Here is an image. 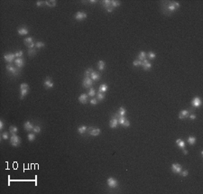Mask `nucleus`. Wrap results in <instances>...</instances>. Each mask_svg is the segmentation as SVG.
<instances>
[{
    "mask_svg": "<svg viewBox=\"0 0 203 194\" xmlns=\"http://www.w3.org/2000/svg\"><path fill=\"white\" fill-rule=\"evenodd\" d=\"M74 18H75V20L77 21H83L85 20L87 18V14L85 12H77L75 15H74Z\"/></svg>",
    "mask_w": 203,
    "mask_h": 194,
    "instance_id": "1a4fd4ad",
    "label": "nucleus"
},
{
    "mask_svg": "<svg viewBox=\"0 0 203 194\" xmlns=\"http://www.w3.org/2000/svg\"><path fill=\"white\" fill-rule=\"evenodd\" d=\"M187 141H188L189 144H190V145H193V144H195L196 143V141H197V139L195 136H192V135H190V136H189L187 138Z\"/></svg>",
    "mask_w": 203,
    "mask_h": 194,
    "instance_id": "cd10ccee",
    "label": "nucleus"
},
{
    "mask_svg": "<svg viewBox=\"0 0 203 194\" xmlns=\"http://www.w3.org/2000/svg\"><path fill=\"white\" fill-rule=\"evenodd\" d=\"M33 131L34 134H40L41 133V127L40 126H34L33 128Z\"/></svg>",
    "mask_w": 203,
    "mask_h": 194,
    "instance_id": "58836bf2",
    "label": "nucleus"
},
{
    "mask_svg": "<svg viewBox=\"0 0 203 194\" xmlns=\"http://www.w3.org/2000/svg\"><path fill=\"white\" fill-rule=\"evenodd\" d=\"M141 66L143 67V69H144V71H149V70L152 68V63L148 61V60L145 59L144 61H142V65H141Z\"/></svg>",
    "mask_w": 203,
    "mask_h": 194,
    "instance_id": "4468645a",
    "label": "nucleus"
},
{
    "mask_svg": "<svg viewBox=\"0 0 203 194\" xmlns=\"http://www.w3.org/2000/svg\"><path fill=\"white\" fill-rule=\"evenodd\" d=\"M111 6L113 7V8L120 6V1H117V0H112V1H111Z\"/></svg>",
    "mask_w": 203,
    "mask_h": 194,
    "instance_id": "c9c22d12",
    "label": "nucleus"
},
{
    "mask_svg": "<svg viewBox=\"0 0 203 194\" xmlns=\"http://www.w3.org/2000/svg\"><path fill=\"white\" fill-rule=\"evenodd\" d=\"M15 53H12V52H7V53H5L4 54V60H5L6 62H8L9 64L12 63V62H15Z\"/></svg>",
    "mask_w": 203,
    "mask_h": 194,
    "instance_id": "39448f33",
    "label": "nucleus"
},
{
    "mask_svg": "<svg viewBox=\"0 0 203 194\" xmlns=\"http://www.w3.org/2000/svg\"><path fill=\"white\" fill-rule=\"evenodd\" d=\"M129 126H130V122H129V120H126L125 123H124V125H123V127H129Z\"/></svg>",
    "mask_w": 203,
    "mask_h": 194,
    "instance_id": "de8ad7c7",
    "label": "nucleus"
},
{
    "mask_svg": "<svg viewBox=\"0 0 203 194\" xmlns=\"http://www.w3.org/2000/svg\"><path fill=\"white\" fill-rule=\"evenodd\" d=\"M20 98L21 99H23L24 97H25L26 95L28 94V91H29V89H20Z\"/></svg>",
    "mask_w": 203,
    "mask_h": 194,
    "instance_id": "473e14b6",
    "label": "nucleus"
},
{
    "mask_svg": "<svg viewBox=\"0 0 203 194\" xmlns=\"http://www.w3.org/2000/svg\"><path fill=\"white\" fill-rule=\"evenodd\" d=\"M176 144L178 145L179 148L181 149L185 148V143H184V141H183L182 139H181V138H178L177 140H176Z\"/></svg>",
    "mask_w": 203,
    "mask_h": 194,
    "instance_id": "412c9836",
    "label": "nucleus"
},
{
    "mask_svg": "<svg viewBox=\"0 0 203 194\" xmlns=\"http://www.w3.org/2000/svg\"><path fill=\"white\" fill-rule=\"evenodd\" d=\"M100 78H101V75H100L99 72H93L91 73V75H90V79L93 81H98L100 80Z\"/></svg>",
    "mask_w": 203,
    "mask_h": 194,
    "instance_id": "dca6fc26",
    "label": "nucleus"
},
{
    "mask_svg": "<svg viewBox=\"0 0 203 194\" xmlns=\"http://www.w3.org/2000/svg\"><path fill=\"white\" fill-rule=\"evenodd\" d=\"M24 42H25V44L28 47V46L31 45L33 42H34V38H33V37H27V38H25V39L24 40Z\"/></svg>",
    "mask_w": 203,
    "mask_h": 194,
    "instance_id": "bb28decb",
    "label": "nucleus"
},
{
    "mask_svg": "<svg viewBox=\"0 0 203 194\" xmlns=\"http://www.w3.org/2000/svg\"><path fill=\"white\" fill-rule=\"evenodd\" d=\"M96 98L97 99V101H102L104 98H105V93H102V92H97L96 94Z\"/></svg>",
    "mask_w": 203,
    "mask_h": 194,
    "instance_id": "c85d7f7f",
    "label": "nucleus"
},
{
    "mask_svg": "<svg viewBox=\"0 0 203 194\" xmlns=\"http://www.w3.org/2000/svg\"><path fill=\"white\" fill-rule=\"evenodd\" d=\"M93 80L90 79V77H85L83 79V81H82V85L83 87L86 88V89H90L93 86Z\"/></svg>",
    "mask_w": 203,
    "mask_h": 194,
    "instance_id": "423d86ee",
    "label": "nucleus"
},
{
    "mask_svg": "<svg viewBox=\"0 0 203 194\" xmlns=\"http://www.w3.org/2000/svg\"><path fill=\"white\" fill-rule=\"evenodd\" d=\"M34 125H33V123L30 122V121H26L25 124H24V128L25 129L26 131H28V132H30L33 130V128H34Z\"/></svg>",
    "mask_w": 203,
    "mask_h": 194,
    "instance_id": "6ab92c4d",
    "label": "nucleus"
},
{
    "mask_svg": "<svg viewBox=\"0 0 203 194\" xmlns=\"http://www.w3.org/2000/svg\"><path fill=\"white\" fill-rule=\"evenodd\" d=\"M117 126H118V121H117V118L114 116L113 118H111V120H110V122H109V127L111 128H117Z\"/></svg>",
    "mask_w": 203,
    "mask_h": 194,
    "instance_id": "f3484780",
    "label": "nucleus"
},
{
    "mask_svg": "<svg viewBox=\"0 0 203 194\" xmlns=\"http://www.w3.org/2000/svg\"><path fill=\"white\" fill-rule=\"evenodd\" d=\"M96 89H94V88H90L89 89V92H88V96L89 97H94L95 96H96Z\"/></svg>",
    "mask_w": 203,
    "mask_h": 194,
    "instance_id": "c756f323",
    "label": "nucleus"
},
{
    "mask_svg": "<svg viewBox=\"0 0 203 194\" xmlns=\"http://www.w3.org/2000/svg\"><path fill=\"white\" fill-rule=\"evenodd\" d=\"M107 184L109 189H117L118 187V181L113 177H109L107 181Z\"/></svg>",
    "mask_w": 203,
    "mask_h": 194,
    "instance_id": "7ed1b4c3",
    "label": "nucleus"
},
{
    "mask_svg": "<svg viewBox=\"0 0 203 194\" xmlns=\"http://www.w3.org/2000/svg\"><path fill=\"white\" fill-rule=\"evenodd\" d=\"M181 175L182 176V177H186V176H188V174H189V172L187 171V170H182V172H181Z\"/></svg>",
    "mask_w": 203,
    "mask_h": 194,
    "instance_id": "c03bdc74",
    "label": "nucleus"
},
{
    "mask_svg": "<svg viewBox=\"0 0 203 194\" xmlns=\"http://www.w3.org/2000/svg\"><path fill=\"white\" fill-rule=\"evenodd\" d=\"M105 67H106V63H105V61H98L97 62V69L99 70V71H104L105 70Z\"/></svg>",
    "mask_w": 203,
    "mask_h": 194,
    "instance_id": "393cba45",
    "label": "nucleus"
},
{
    "mask_svg": "<svg viewBox=\"0 0 203 194\" xmlns=\"http://www.w3.org/2000/svg\"><path fill=\"white\" fill-rule=\"evenodd\" d=\"M106 10H107V12H108V13H112L113 10H114V8H113L112 6H110V7H108L107 9H106Z\"/></svg>",
    "mask_w": 203,
    "mask_h": 194,
    "instance_id": "603ef678",
    "label": "nucleus"
},
{
    "mask_svg": "<svg viewBox=\"0 0 203 194\" xmlns=\"http://www.w3.org/2000/svg\"><path fill=\"white\" fill-rule=\"evenodd\" d=\"M20 89H29V85L26 83H22L20 85Z\"/></svg>",
    "mask_w": 203,
    "mask_h": 194,
    "instance_id": "37998d69",
    "label": "nucleus"
},
{
    "mask_svg": "<svg viewBox=\"0 0 203 194\" xmlns=\"http://www.w3.org/2000/svg\"><path fill=\"white\" fill-rule=\"evenodd\" d=\"M15 66H16V68L21 69V68H23V67L25 66V60L23 58H16L15 61Z\"/></svg>",
    "mask_w": 203,
    "mask_h": 194,
    "instance_id": "f8f14e48",
    "label": "nucleus"
},
{
    "mask_svg": "<svg viewBox=\"0 0 203 194\" xmlns=\"http://www.w3.org/2000/svg\"><path fill=\"white\" fill-rule=\"evenodd\" d=\"M43 86H44L47 89L53 88V81H52V80H51L50 77H47L45 79V80L43 81Z\"/></svg>",
    "mask_w": 203,
    "mask_h": 194,
    "instance_id": "9d476101",
    "label": "nucleus"
},
{
    "mask_svg": "<svg viewBox=\"0 0 203 194\" xmlns=\"http://www.w3.org/2000/svg\"><path fill=\"white\" fill-rule=\"evenodd\" d=\"M10 143L13 146H18L21 143V139L20 137L15 134V135H11L10 136Z\"/></svg>",
    "mask_w": 203,
    "mask_h": 194,
    "instance_id": "20e7f679",
    "label": "nucleus"
},
{
    "mask_svg": "<svg viewBox=\"0 0 203 194\" xmlns=\"http://www.w3.org/2000/svg\"><path fill=\"white\" fill-rule=\"evenodd\" d=\"M17 131H18V129H17V127H15V126H11V127H9V133H10L11 135H15V134L17 133Z\"/></svg>",
    "mask_w": 203,
    "mask_h": 194,
    "instance_id": "2f4dec72",
    "label": "nucleus"
},
{
    "mask_svg": "<svg viewBox=\"0 0 203 194\" xmlns=\"http://www.w3.org/2000/svg\"><path fill=\"white\" fill-rule=\"evenodd\" d=\"M15 54L16 58H23L24 52H23V51H15Z\"/></svg>",
    "mask_w": 203,
    "mask_h": 194,
    "instance_id": "79ce46f5",
    "label": "nucleus"
},
{
    "mask_svg": "<svg viewBox=\"0 0 203 194\" xmlns=\"http://www.w3.org/2000/svg\"><path fill=\"white\" fill-rule=\"evenodd\" d=\"M4 129V122L3 120H0V130H3Z\"/></svg>",
    "mask_w": 203,
    "mask_h": 194,
    "instance_id": "3c124183",
    "label": "nucleus"
},
{
    "mask_svg": "<svg viewBox=\"0 0 203 194\" xmlns=\"http://www.w3.org/2000/svg\"><path fill=\"white\" fill-rule=\"evenodd\" d=\"M189 117H190V120H194V119H196V118H197L196 115H194V114H190Z\"/></svg>",
    "mask_w": 203,
    "mask_h": 194,
    "instance_id": "09e8293b",
    "label": "nucleus"
},
{
    "mask_svg": "<svg viewBox=\"0 0 203 194\" xmlns=\"http://www.w3.org/2000/svg\"><path fill=\"white\" fill-rule=\"evenodd\" d=\"M87 130H88V127H87V126H84V125L80 126V127H78V132H79V134H80V135H84V134L87 132Z\"/></svg>",
    "mask_w": 203,
    "mask_h": 194,
    "instance_id": "4be33fe9",
    "label": "nucleus"
},
{
    "mask_svg": "<svg viewBox=\"0 0 203 194\" xmlns=\"http://www.w3.org/2000/svg\"><path fill=\"white\" fill-rule=\"evenodd\" d=\"M44 46H45V43H44L43 42L38 41L35 42V47L37 49H42V48H43Z\"/></svg>",
    "mask_w": 203,
    "mask_h": 194,
    "instance_id": "72a5a7b5",
    "label": "nucleus"
},
{
    "mask_svg": "<svg viewBox=\"0 0 203 194\" xmlns=\"http://www.w3.org/2000/svg\"><path fill=\"white\" fill-rule=\"evenodd\" d=\"M180 8V4L176 2V1H173V2H167L166 5L162 7L163 11H167L169 13H173L176 10Z\"/></svg>",
    "mask_w": 203,
    "mask_h": 194,
    "instance_id": "f257e3e1",
    "label": "nucleus"
},
{
    "mask_svg": "<svg viewBox=\"0 0 203 194\" xmlns=\"http://www.w3.org/2000/svg\"><path fill=\"white\" fill-rule=\"evenodd\" d=\"M89 102H90V104H91V105H94V106H95V105H97V98H95V97H92L91 99L89 100Z\"/></svg>",
    "mask_w": 203,
    "mask_h": 194,
    "instance_id": "a18cd8bd",
    "label": "nucleus"
},
{
    "mask_svg": "<svg viewBox=\"0 0 203 194\" xmlns=\"http://www.w3.org/2000/svg\"><path fill=\"white\" fill-rule=\"evenodd\" d=\"M102 6L105 8V9H107L108 7L111 6V0H104L101 2Z\"/></svg>",
    "mask_w": 203,
    "mask_h": 194,
    "instance_id": "b1692460",
    "label": "nucleus"
},
{
    "mask_svg": "<svg viewBox=\"0 0 203 194\" xmlns=\"http://www.w3.org/2000/svg\"><path fill=\"white\" fill-rule=\"evenodd\" d=\"M89 3H91V4H94V3H95V4H96L97 1L96 0H90V1H89Z\"/></svg>",
    "mask_w": 203,
    "mask_h": 194,
    "instance_id": "864d4df0",
    "label": "nucleus"
},
{
    "mask_svg": "<svg viewBox=\"0 0 203 194\" xmlns=\"http://www.w3.org/2000/svg\"><path fill=\"white\" fill-rule=\"evenodd\" d=\"M145 59H146V52L141 51L138 53V55H137V60L143 61H144Z\"/></svg>",
    "mask_w": 203,
    "mask_h": 194,
    "instance_id": "aec40b11",
    "label": "nucleus"
},
{
    "mask_svg": "<svg viewBox=\"0 0 203 194\" xmlns=\"http://www.w3.org/2000/svg\"><path fill=\"white\" fill-rule=\"evenodd\" d=\"M88 100H89V96L86 93H83L81 94L80 96L79 97V101L81 103V104H87L88 103Z\"/></svg>",
    "mask_w": 203,
    "mask_h": 194,
    "instance_id": "2eb2a0df",
    "label": "nucleus"
},
{
    "mask_svg": "<svg viewBox=\"0 0 203 194\" xmlns=\"http://www.w3.org/2000/svg\"><path fill=\"white\" fill-rule=\"evenodd\" d=\"M126 114H127V110H126V108L125 107H119V109L117 110V116H121V117H125L126 116Z\"/></svg>",
    "mask_w": 203,
    "mask_h": 194,
    "instance_id": "5701e85b",
    "label": "nucleus"
},
{
    "mask_svg": "<svg viewBox=\"0 0 203 194\" xmlns=\"http://www.w3.org/2000/svg\"><path fill=\"white\" fill-rule=\"evenodd\" d=\"M28 54H29L30 56H34L36 54V50L34 48H33V49H28Z\"/></svg>",
    "mask_w": 203,
    "mask_h": 194,
    "instance_id": "ea45409f",
    "label": "nucleus"
},
{
    "mask_svg": "<svg viewBox=\"0 0 203 194\" xmlns=\"http://www.w3.org/2000/svg\"><path fill=\"white\" fill-rule=\"evenodd\" d=\"M27 138L30 142H34L35 139V135H34V133H29L27 135Z\"/></svg>",
    "mask_w": 203,
    "mask_h": 194,
    "instance_id": "e433bc0d",
    "label": "nucleus"
},
{
    "mask_svg": "<svg viewBox=\"0 0 203 194\" xmlns=\"http://www.w3.org/2000/svg\"><path fill=\"white\" fill-rule=\"evenodd\" d=\"M2 138H3L4 140H7V139L9 138V135H8V133H7V132H5V133L2 134Z\"/></svg>",
    "mask_w": 203,
    "mask_h": 194,
    "instance_id": "49530a36",
    "label": "nucleus"
},
{
    "mask_svg": "<svg viewBox=\"0 0 203 194\" xmlns=\"http://www.w3.org/2000/svg\"><path fill=\"white\" fill-rule=\"evenodd\" d=\"M17 33H18L19 35H25L29 33V31H28V28H26L25 26H22V27L18 28Z\"/></svg>",
    "mask_w": 203,
    "mask_h": 194,
    "instance_id": "a211bd4d",
    "label": "nucleus"
},
{
    "mask_svg": "<svg viewBox=\"0 0 203 194\" xmlns=\"http://www.w3.org/2000/svg\"><path fill=\"white\" fill-rule=\"evenodd\" d=\"M107 84H102L99 86V89H98V92H102V93H105V92L107 90Z\"/></svg>",
    "mask_w": 203,
    "mask_h": 194,
    "instance_id": "7c9ffc66",
    "label": "nucleus"
},
{
    "mask_svg": "<svg viewBox=\"0 0 203 194\" xmlns=\"http://www.w3.org/2000/svg\"><path fill=\"white\" fill-rule=\"evenodd\" d=\"M42 4H44L43 1H37V2H36V5H37V6H41V5H42Z\"/></svg>",
    "mask_w": 203,
    "mask_h": 194,
    "instance_id": "8fccbe9b",
    "label": "nucleus"
},
{
    "mask_svg": "<svg viewBox=\"0 0 203 194\" xmlns=\"http://www.w3.org/2000/svg\"><path fill=\"white\" fill-rule=\"evenodd\" d=\"M190 114V110L188 109H184V110H182L181 112L179 113V118L180 119H185V118H189V115Z\"/></svg>",
    "mask_w": 203,
    "mask_h": 194,
    "instance_id": "ddd939ff",
    "label": "nucleus"
},
{
    "mask_svg": "<svg viewBox=\"0 0 203 194\" xmlns=\"http://www.w3.org/2000/svg\"><path fill=\"white\" fill-rule=\"evenodd\" d=\"M87 131L92 136H97L100 134V129L99 128H94L92 127H89Z\"/></svg>",
    "mask_w": 203,
    "mask_h": 194,
    "instance_id": "6e6552de",
    "label": "nucleus"
},
{
    "mask_svg": "<svg viewBox=\"0 0 203 194\" xmlns=\"http://www.w3.org/2000/svg\"><path fill=\"white\" fill-rule=\"evenodd\" d=\"M5 69H6V72H8L9 74H11L12 76H18L19 75V73H20V72H19V69L18 68H15L12 63H10V64H7L6 65V67H5Z\"/></svg>",
    "mask_w": 203,
    "mask_h": 194,
    "instance_id": "f03ea898",
    "label": "nucleus"
},
{
    "mask_svg": "<svg viewBox=\"0 0 203 194\" xmlns=\"http://www.w3.org/2000/svg\"><path fill=\"white\" fill-rule=\"evenodd\" d=\"M191 105H192L193 107L198 108V107H199L201 106V99L199 97H195L192 100H191Z\"/></svg>",
    "mask_w": 203,
    "mask_h": 194,
    "instance_id": "9b49d317",
    "label": "nucleus"
},
{
    "mask_svg": "<svg viewBox=\"0 0 203 194\" xmlns=\"http://www.w3.org/2000/svg\"><path fill=\"white\" fill-rule=\"evenodd\" d=\"M146 57H148L150 60H153V59H155L156 54H155V52H153V51H149L148 53H146Z\"/></svg>",
    "mask_w": 203,
    "mask_h": 194,
    "instance_id": "f704fd0d",
    "label": "nucleus"
},
{
    "mask_svg": "<svg viewBox=\"0 0 203 194\" xmlns=\"http://www.w3.org/2000/svg\"><path fill=\"white\" fill-rule=\"evenodd\" d=\"M183 150V153H184V154H187V153H188V151H187V150H185V149H182Z\"/></svg>",
    "mask_w": 203,
    "mask_h": 194,
    "instance_id": "5fc2aeb1",
    "label": "nucleus"
},
{
    "mask_svg": "<svg viewBox=\"0 0 203 194\" xmlns=\"http://www.w3.org/2000/svg\"><path fill=\"white\" fill-rule=\"evenodd\" d=\"M133 65L135 67H139V66H141L142 65V61H139V60H135V61H133Z\"/></svg>",
    "mask_w": 203,
    "mask_h": 194,
    "instance_id": "a19ab883",
    "label": "nucleus"
},
{
    "mask_svg": "<svg viewBox=\"0 0 203 194\" xmlns=\"http://www.w3.org/2000/svg\"><path fill=\"white\" fill-rule=\"evenodd\" d=\"M56 2L55 0H47L44 2V4H45L47 6H49V7H54L56 5Z\"/></svg>",
    "mask_w": 203,
    "mask_h": 194,
    "instance_id": "a878e982",
    "label": "nucleus"
},
{
    "mask_svg": "<svg viewBox=\"0 0 203 194\" xmlns=\"http://www.w3.org/2000/svg\"><path fill=\"white\" fill-rule=\"evenodd\" d=\"M171 170L173 173L175 174H180L181 172L182 171V166L179 164H172V167H171Z\"/></svg>",
    "mask_w": 203,
    "mask_h": 194,
    "instance_id": "0eeeda50",
    "label": "nucleus"
},
{
    "mask_svg": "<svg viewBox=\"0 0 203 194\" xmlns=\"http://www.w3.org/2000/svg\"><path fill=\"white\" fill-rule=\"evenodd\" d=\"M94 72L93 71V69L92 68H89V69H87L86 72H85V77H90L91 75V73Z\"/></svg>",
    "mask_w": 203,
    "mask_h": 194,
    "instance_id": "4c0bfd02",
    "label": "nucleus"
}]
</instances>
